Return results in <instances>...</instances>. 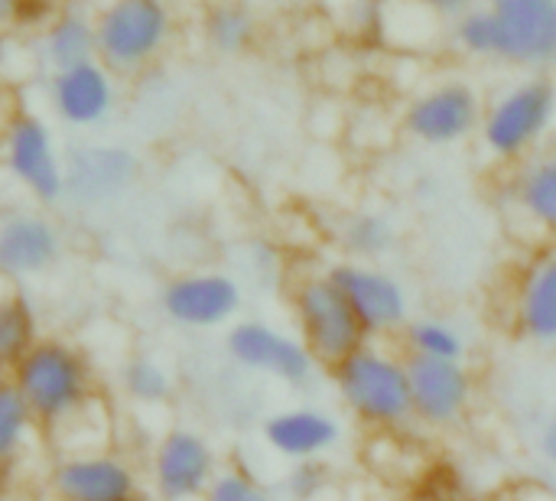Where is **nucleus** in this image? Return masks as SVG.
<instances>
[{
    "label": "nucleus",
    "mask_w": 556,
    "mask_h": 501,
    "mask_svg": "<svg viewBox=\"0 0 556 501\" xmlns=\"http://www.w3.org/2000/svg\"><path fill=\"white\" fill-rule=\"evenodd\" d=\"M16 391L33 411L42 437L59 434L98 408L101 388L88 352L62 336H42L10 372Z\"/></svg>",
    "instance_id": "1"
},
{
    "label": "nucleus",
    "mask_w": 556,
    "mask_h": 501,
    "mask_svg": "<svg viewBox=\"0 0 556 501\" xmlns=\"http://www.w3.org/2000/svg\"><path fill=\"white\" fill-rule=\"evenodd\" d=\"M329 375L342 408L365 430L397 434L414 424L410 375L404 352L384 342H365Z\"/></svg>",
    "instance_id": "2"
},
{
    "label": "nucleus",
    "mask_w": 556,
    "mask_h": 501,
    "mask_svg": "<svg viewBox=\"0 0 556 501\" xmlns=\"http://www.w3.org/2000/svg\"><path fill=\"white\" fill-rule=\"evenodd\" d=\"M556 121V82L528 75L502 88L482 111V147L498 163H525L547 140Z\"/></svg>",
    "instance_id": "3"
},
{
    "label": "nucleus",
    "mask_w": 556,
    "mask_h": 501,
    "mask_svg": "<svg viewBox=\"0 0 556 501\" xmlns=\"http://www.w3.org/2000/svg\"><path fill=\"white\" fill-rule=\"evenodd\" d=\"M290 313L300 342L309 349L319 368L332 372L365 342H371L352 313L349 300L329 280V274H306L290 287Z\"/></svg>",
    "instance_id": "4"
},
{
    "label": "nucleus",
    "mask_w": 556,
    "mask_h": 501,
    "mask_svg": "<svg viewBox=\"0 0 556 501\" xmlns=\"http://www.w3.org/2000/svg\"><path fill=\"white\" fill-rule=\"evenodd\" d=\"M98 62L114 75H130L150 65L169 42L173 10L166 0H108L94 13Z\"/></svg>",
    "instance_id": "5"
},
{
    "label": "nucleus",
    "mask_w": 556,
    "mask_h": 501,
    "mask_svg": "<svg viewBox=\"0 0 556 501\" xmlns=\"http://www.w3.org/2000/svg\"><path fill=\"white\" fill-rule=\"evenodd\" d=\"M0 163L33 202L55 205L65 199V153L39 114L20 111L3 124Z\"/></svg>",
    "instance_id": "6"
},
{
    "label": "nucleus",
    "mask_w": 556,
    "mask_h": 501,
    "mask_svg": "<svg viewBox=\"0 0 556 501\" xmlns=\"http://www.w3.org/2000/svg\"><path fill=\"white\" fill-rule=\"evenodd\" d=\"M326 274L339 287V293L349 300L352 313L358 316L371 342H384L394 336L401 339L404 326L414 316H410V290L404 287L397 274H391L381 264L349 261V258L326 267Z\"/></svg>",
    "instance_id": "7"
},
{
    "label": "nucleus",
    "mask_w": 556,
    "mask_h": 501,
    "mask_svg": "<svg viewBox=\"0 0 556 501\" xmlns=\"http://www.w3.org/2000/svg\"><path fill=\"white\" fill-rule=\"evenodd\" d=\"M225 355L248 375L270 378L283 388H306L319 365L296 333L267 320H238L225 329Z\"/></svg>",
    "instance_id": "8"
},
{
    "label": "nucleus",
    "mask_w": 556,
    "mask_h": 501,
    "mask_svg": "<svg viewBox=\"0 0 556 501\" xmlns=\"http://www.w3.org/2000/svg\"><path fill=\"white\" fill-rule=\"evenodd\" d=\"M244 290L228 271H182L160 290V313L186 333H215L238 323Z\"/></svg>",
    "instance_id": "9"
},
{
    "label": "nucleus",
    "mask_w": 556,
    "mask_h": 501,
    "mask_svg": "<svg viewBox=\"0 0 556 501\" xmlns=\"http://www.w3.org/2000/svg\"><path fill=\"white\" fill-rule=\"evenodd\" d=\"M482 111V95L469 82L450 78L414 95L404 108L401 124L404 134L424 147H459L479 134Z\"/></svg>",
    "instance_id": "10"
},
{
    "label": "nucleus",
    "mask_w": 556,
    "mask_h": 501,
    "mask_svg": "<svg viewBox=\"0 0 556 501\" xmlns=\"http://www.w3.org/2000/svg\"><path fill=\"white\" fill-rule=\"evenodd\" d=\"M150 489L160 501H202L222 463L205 434L169 427L150 450Z\"/></svg>",
    "instance_id": "11"
},
{
    "label": "nucleus",
    "mask_w": 556,
    "mask_h": 501,
    "mask_svg": "<svg viewBox=\"0 0 556 501\" xmlns=\"http://www.w3.org/2000/svg\"><path fill=\"white\" fill-rule=\"evenodd\" d=\"M46 489L52 501H130L143 496L137 466L111 447L55 456Z\"/></svg>",
    "instance_id": "12"
},
{
    "label": "nucleus",
    "mask_w": 556,
    "mask_h": 501,
    "mask_svg": "<svg viewBox=\"0 0 556 501\" xmlns=\"http://www.w3.org/2000/svg\"><path fill=\"white\" fill-rule=\"evenodd\" d=\"M414 424L427 430L459 427L476 404V375L466 362L407 355Z\"/></svg>",
    "instance_id": "13"
},
{
    "label": "nucleus",
    "mask_w": 556,
    "mask_h": 501,
    "mask_svg": "<svg viewBox=\"0 0 556 501\" xmlns=\"http://www.w3.org/2000/svg\"><path fill=\"white\" fill-rule=\"evenodd\" d=\"M495 16V59L547 75L556 55V0H489Z\"/></svg>",
    "instance_id": "14"
},
{
    "label": "nucleus",
    "mask_w": 556,
    "mask_h": 501,
    "mask_svg": "<svg viewBox=\"0 0 556 501\" xmlns=\"http://www.w3.org/2000/svg\"><path fill=\"white\" fill-rule=\"evenodd\" d=\"M140 179V160L124 143H75L65 153V199L81 209L121 202Z\"/></svg>",
    "instance_id": "15"
},
{
    "label": "nucleus",
    "mask_w": 556,
    "mask_h": 501,
    "mask_svg": "<svg viewBox=\"0 0 556 501\" xmlns=\"http://www.w3.org/2000/svg\"><path fill=\"white\" fill-rule=\"evenodd\" d=\"M65 251L55 218L39 209L0 212V284L16 287L49 274Z\"/></svg>",
    "instance_id": "16"
},
{
    "label": "nucleus",
    "mask_w": 556,
    "mask_h": 501,
    "mask_svg": "<svg viewBox=\"0 0 556 501\" xmlns=\"http://www.w3.org/2000/svg\"><path fill=\"white\" fill-rule=\"evenodd\" d=\"M261 440L267 443V450L274 456H280L293 466V463L326 460L329 453H336L345 440V427L326 408L296 404V408H283V411H274L270 417H264Z\"/></svg>",
    "instance_id": "17"
},
{
    "label": "nucleus",
    "mask_w": 556,
    "mask_h": 501,
    "mask_svg": "<svg viewBox=\"0 0 556 501\" xmlns=\"http://www.w3.org/2000/svg\"><path fill=\"white\" fill-rule=\"evenodd\" d=\"M49 104L52 114L75 130L101 127L117 104L114 72L104 62H85L49 75Z\"/></svg>",
    "instance_id": "18"
},
{
    "label": "nucleus",
    "mask_w": 556,
    "mask_h": 501,
    "mask_svg": "<svg viewBox=\"0 0 556 501\" xmlns=\"http://www.w3.org/2000/svg\"><path fill=\"white\" fill-rule=\"evenodd\" d=\"M511 326L525 342L556 346V248L534 254L518 274Z\"/></svg>",
    "instance_id": "19"
},
{
    "label": "nucleus",
    "mask_w": 556,
    "mask_h": 501,
    "mask_svg": "<svg viewBox=\"0 0 556 501\" xmlns=\"http://www.w3.org/2000/svg\"><path fill=\"white\" fill-rule=\"evenodd\" d=\"M42 437L33 411L16 391L10 375H0V486L20 476L36 440Z\"/></svg>",
    "instance_id": "20"
},
{
    "label": "nucleus",
    "mask_w": 556,
    "mask_h": 501,
    "mask_svg": "<svg viewBox=\"0 0 556 501\" xmlns=\"http://www.w3.org/2000/svg\"><path fill=\"white\" fill-rule=\"evenodd\" d=\"M39 52L52 65V72L94 62L98 59V26H94V16H88L85 10H75V7L59 10L46 23V29H42Z\"/></svg>",
    "instance_id": "21"
},
{
    "label": "nucleus",
    "mask_w": 556,
    "mask_h": 501,
    "mask_svg": "<svg viewBox=\"0 0 556 501\" xmlns=\"http://www.w3.org/2000/svg\"><path fill=\"white\" fill-rule=\"evenodd\" d=\"M515 202L538 231L556 238V150L534 153L521 163L515 176Z\"/></svg>",
    "instance_id": "22"
},
{
    "label": "nucleus",
    "mask_w": 556,
    "mask_h": 501,
    "mask_svg": "<svg viewBox=\"0 0 556 501\" xmlns=\"http://www.w3.org/2000/svg\"><path fill=\"white\" fill-rule=\"evenodd\" d=\"M39 339L42 333L33 300L16 287L0 290V375H10Z\"/></svg>",
    "instance_id": "23"
},
{
    "label": "nucleus",
    "mask_w": 556,
    "mask_h": 501,
    "mask_svg": "<svg viewBox=\"0 0 556 501\" xmlns=\"http://www.w3.org/2000/svg\"><path fill=\"white\" fill-rule=\"evenodd\" d=\"M339 245L345 251L349 261H368L378 264L381 258H388L397 245V225L384 215V212H352L345 215L342 228H339Z\"/></svg>",
    "instance_id": "24"
},
{
    "label": "nucleus",
    "mask_w": 556,
    "mask_h": 501,
    "mask_svg": "<svg viewBox=\"0 0 556 501\" xmlns=\"http://www.w3.org/2000/svg\"><path fill=\"white\" fill-rule=\"evenodd\" d=\"M404 355L443 359V362H466V336L456 323L443 316H414L401 333Z\"/></svg>",
    "instance_id": "25"
},
{
    "label": "nucleus",
    "mask_w": 556,
    "mask_h": 501,
    "mask_svg": "<svg viewBox=\"0 0 556 501\" xmlns=\"http://www.w3.org/2000/svg\"><path fill=\"white\" fill-rule=\"evenodd\" d=\"M121 391L127 401H134L137 408H163L173 401L176 394V378L173 372L156 359V355H130L124 365H121Z\"/></svg>",
    "instance_id": "26"
},
{
    "label": "nucleus",
    "mask_w": 556,
    "mask_h": 501,
    "mask_svg": "<svg viewBox=\"0 0 556 501\" xmlns=\"http://www.w3.org/2000/svg\"><path fill=\"white\" fill-rule=\"evenodd\" d=\"M254 36H257V23L241 3H218L205 16V39L222 55L244 52L254 42Z\"/></svg>",
    "instance_id": "27"
},
{
    "label": "nucleus",
    "mask_w": 556,
    "mask_h": 501,
    "mask_svg": "<svg viewBox=\"0 0 556 501\" xmlns=\"http://www.w3.org/2000/svg\"><path fill=\"white\" fill-rule=\"evenodd\" d=\"M453 39L463 52L476 59H495L498 49V33H495V16L489 7H472L459 20H453Z\"/></svg>",
    "instance_id": "28"
},
{
    "label": "nucleus",
    "mask_w": 556,
    "mask_h": 501,
    "mask_svg": "<svg viewBox=\"0 0 556 501\" xmlns=\"http://www.w3.org/2000/svg\"><path fill=\"white\" fill-rule=\"evenodd\" d=\"M267 489L241 466H222L202 501H267Z\"/></svg>",
    "instance_id": "29"
},
{
    "label": "nucleus",
    "mask_w": 556,
    "mask_h": 501,
    "mask_svg": "<svg viewBox=\"0 0 556 501\" xmlns=\"http://www.w3.org/2000/svg\"><path fill=\"white\" fill-rule=\"evenodd\" d=\"M329 483V473H326V463L323 460H313V463H293L290 476H287V492L293 501H313L316 496H323Z\"/></svg>",
    "instance_id": "30"
},
{
    "label": "nucleus",
    "mask_w": 556,
    "mask_h": 501,
    "mask_svg": "<svg viewBox=\"0 0 556 501\" xmlns=\"http://www.w3.org/2000/svg\"><path fill=\"white\" fill-rule=\"evenodd\" d=\"M427 13L443 16V20H459L463 13H469L476 7V0H417Z\"/></svg>",
    "instance_id": "31"
},
{
    "label": "nucleus",
    "mask_w": 556,
    "mask_h": 501,
    "mask_svg": "<svg viewBox=\"0 0 556 501\" xmlns=\"http://www.w3.org/2000/svg\"><path fill=\"white\" fill-rule=\"evenodd\" d=\"M538 453L544 456V463L556 469V414L547 417L538 430Z\"/></svg>",
    "instance_id": "32"
},
{
    "label": "nucleus",
    "mask_w": 556,
    "mask_h": 501,
    "mask_svg": "<svg viewBox=\"0 0 556 501\" xmlns=\"http://www.w3.org/2000/svg\"><path fill=\"white\" fill-rule=\"evenodd\" d=\"M20 10H23V0H0V29L10 23H20Z\"/></svg>",
    "instance_id": "33"
},
{
    "label": "nucleus",
    "mask_w": 556,
    "mask_h": 501,
    "mask_svg": "<svg viewBox=\"0 0 556 501\" xmlns=\"http://www.w3.org/2000/svg\"><path fill=\"white\" fill-rule=\"evenodd\" d=\"M130 501H147V499H143V496H137V499H130Z\"/></svg>",
    "instance_id": "34"
},
{
    "label": "nucleus",
    "mask_w": 556,
    "mask_h": 501,
    "mask_svg": "<svg viewBox=\"0 0 556 501\" xmlns=\"http://www.w3.org/2000/svg\"><path fill=\"white\" fill-rule=\"evenodd\" d=\"M267 501H274V499H267Z\"/></svg>",
    "instance_id": "35"
}]
</instances>
